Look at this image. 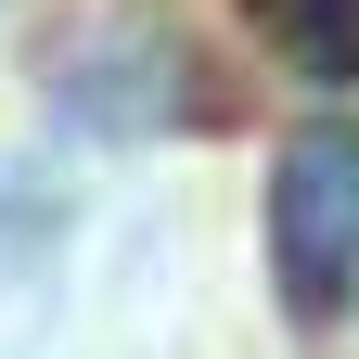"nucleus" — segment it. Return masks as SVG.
I'll return each instance as SVG.
<instances>
[{
    "label": "nucleus",
    "instance_id": "f257e3e1",
    "mask_svg": "<svg viewBox=\"0 0 359 359\" xmlns=\"http://www.w3.org/2000/svg\"><path fill=\"white\" fill-rule=\"evenodd\" d=\"M269 283L308 334H334L359 295V128L346 116L295 128L269 154Z\"/></svg>",
    "mask_w": 359,
    "mask_h": 359
},
{
    "label": "nucleus",
    "instance_id": "f03ea898",
    "mask_svg": "<svg viewBox=\"0 0 359 359\" xmlns=\"http://www.w3.org/2000/svg\"><path fill=\"white\" fill-rule=\"evenodd\" d=\"M244 13H257V39H269L295 77L359 90V0H244Z\"/></svg>",
    "mask_w": 359,
    "mask_h": 359
}]
</instances>
